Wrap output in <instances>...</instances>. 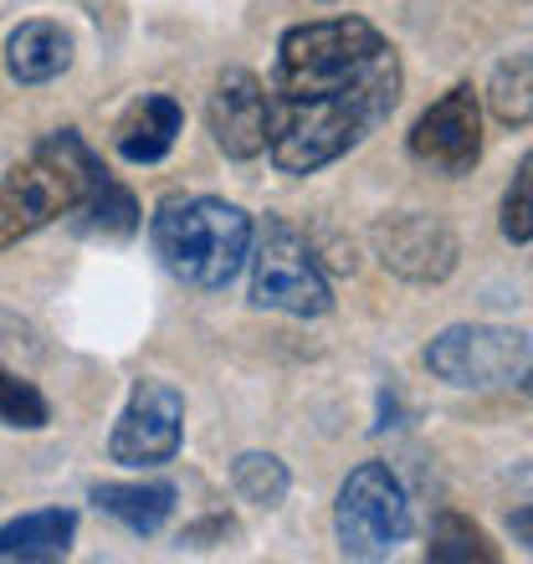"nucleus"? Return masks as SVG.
<instances>
[{
	"instance_id": "nucleus-15",
	"label": "nucleus",
	"mask_w": 533,
	"mask_h": 564,
	"mask_svg": "<svg viewBox=\"0 0 533 564\" xmlns=\"http://www.w3.org/2000/svg\"><path fill=\"white\" fill-rule=\"evenodd\" d=\"M482 98H488V113L503 123V129H529L533 123V52H519V57L498 62Z\"/></svg>"
},
{
	"instance_id": "nucleus-13",
	"label": "nucleus",
	"mask_w": 533,
	"mask_h": 564,
	"mask_svg": "<svg viewBox=\"0 0 533 564\" xmlns=\"http://www.w3.org/2000/svg\"><path fill=\"white\" fill-rule=\"evenodd\" d=\"M77 534V513L73 508H42V513H26V519H11L0 529V560H62L73 550Z\"/></svg>"
},
{
	"instance_id": "nucleus-4",
	"label": "nucleus",
	"mask_w": 533,
	"mask_h": 564,
	"mask_svg": "<svg viewBox=\"0 0 533 564\" xmlns=\"http://www.w3.org/2000/svg\"><path fill=\"white\" fill-rule=\"evenodd\" d=\"M334 529H339V550L349 560H390L411 539V492L390 473V462H359L344 477Z\"/></svg>"
},
{
	"instance_id": "nucleus-3",
	"label": "nucleus",
	"mask_w": 533,
	"mask_h": 564,
	"mask_svg": "<svg viewBox=\"0 0 533 564\" xmlns=\"http://www.w3.org/2000/svg\"><path fill=\"white\" fill-rule=\"evenodd\" d=\"M104 175V160L83 144L77 129H52L46 139H36V149L0 180V252H11L15 241L36 237L42 226L77 210Z\"/></svg>"
},
{
	"instance_id": "nucleus-9",
	"label": "nucleus",
	"mask_w": 533,
	"mask_h": 564,
	"mask_svg": "<svg viewBox=\"0 0 533 564\" xmlns=\"http://www.w3.org/2000/svg\"><path fill=\"white\" fill-rule=\"evenodd\" d=\"M405 149H411L415 164H426V170H436L446 180L472 175V164L482 160V104H477L472 83H457L452 93H442L415 119Z\"/></svg>"
},
{
	"instance_id": "nucleus-21",
	"label": "nucleus",
	"mask_w": 533,
	"mask_h": 564,
	"mask_svg": "<svg viewBox=\"0 0 533 564\" xmlns=\"http://www.w3.org/2000/svg\"><path fill=\"white\" fill-rule=\"evenodd\" d=\"M508 529H513V539L533 554V508H513V513H508Z\"/></svg>"
},
{
	"instance_id": "nucleus-2",
	"label": "nucleus",
	"mask_w": 533,
	"mask_h": 564,
	"mask_svg": "<svg viewBox=\"0 0 533 564\" xmlns=\"http://www.w3.org/2000/svg\"><path fill=\"white\" fill-rule=\"evenodd\" d=\"M252 216L216 195H164L149 216V241L180 282L221 293L252 262Z\"/></svg>"
},
{
	"instance_id": "nucleus-11",
	"label": "nucleus",
	"mask_w": 533,
	"mask_h": 564,
	"mask_svg": "<svg viewBox=\"0 0 533 564\" xmlns=\"http://www.w3.org/2000/svg\"><path fill=\"white\" fill-rule=\"evenodd\" d=\"M180 129H185V108L170 93H144L139 104H129V113L113 129V149L129 164H160L175 149Z\"/></svg>"
},
{
	"instance_id": "nucleus-18",
	"label": "nucleus",
	"mask_w": 533,
	"mask_h": 564,
	"mask_svg": "<svg viewBox=\"0 0 533 564\" xmlns=\"http://www.w3.org/2000/svg\"><path fill=\"white\" fill-rule=\"evenodd\" d=\"M77 210H83V226L98 231V237H133V231H139V200H133L113 175L98 180Z\"/></svg>"
},
{
	"instance_id": "nucleus-17",
	"label": "nucleus",
	"mask_w": 533,
	"mask_h": 564,
	"mask_svg": "<svg viewBox=\"0 0 533 564\" xmlns=\"http://www.w3.org/2000/svg\"><path fill=\"white\" fill-rule=\"evenodd\" d=\"M231 488H237L241 503L278 508L282 498H287V488H293V477H287V467H282L272 452H241V457L231 462Z\"/></svg>"
},
{
	"instance_id": "nucleus-7",
	"label": "nucleus",
	"mask_w": 533,
	"mask_h": 564,
	"mask_svg": "<svg viewBox=\"0 0 533 564\" xmlns=\"http://www.w3.org/2000/svg\"><path fill=\"white\" fill-rule=\"evenodd\" d=\"M370 247L380 257V268L395 272L400 282H415V288H436L457 272L461 262V241L457 231L431 216V210H395V216H380L370 231Z\"/></svg>"
},
{
	"instance_id": "nucleus-8",
	"label": "nucleus",
	"mask_w": 533,
	"mask_h": 564,
	"mask_svg": "<svg viewBox=\"0 0 533 564\" xmlns=\"http://www.w3.org/2000/svg\"><path fill=\"white\" fill-rule=\"evenodd\" d=\"M185 442V395L170 380H133L129 405L108 436V457L119 467H164Z\"/></svg>"
},
{
	"instance_id": "nucleus-1",
	"label": "nucleus",
	"mask_w": 533,
	"mask_h": 564,
	"mask_svg": "<svg viewBox=\"0 0 533 564\" xmlns=\"http://www.w3.org/2000/svg\"><path fill=\"white\" fill-rule=\"evenodd\" d=\"M400 88L395 42L359 15L282 31L266 83V154L282 175H313L365 144L395 113Z\"/></svg>"
},
{
	"instance_id": "nucleus-20",
	"label": "nucleus",
	"mask_w": 533,
	"mask_h": 564,
	"mask_svg": "<svg viewBox=\"0 0 533 564\" xmlns=\"http://www.w3.org/2000/svg\"><path fill=\"white\" fill-rule=\"evenodd\" d=\"M46 401H42V390L26 386L21 375H11L6 365H0V421L15 431H42L46 426Z\"/></svg>"
},
{
	"instance_id": "nucleus-19",
	"label": "nucleus",
	"mask_w": 533,
	"mask_h": 564,
	"mask_svg": "<svg viewBox=\"0 0 533 564\" xmlns=\"http://www.w3.org/2000/svg\"><path fill=\"white\" fill-rule=\"evenodd\" d=\"M503 237L513 247H529L533 241V149L519 160L513 180H508L503 191Z\"/></svg>"
},
{
	"instance_id": "nucleus-16",
	"label": "nucleus",
	"mask_w": 533,
	"mask_h": 564,
	"mask_svg": "<svg viewBox=\"0 0 533 564\" xmlns=\"http://www.w3.org/2000/svg\"><path fill=\"white\" fill-rule=\"evenodd\" d=\"M426 560L436 564H498L503 550L488 539V529H477L472 519H461V513H436L431 523V539H426Z\"/></svg>"
},
{
	"instance_id": "nucleus-12",
	"label": "nucleus",
	"mask_w": 533,
	"mask_h": 564,
	"mask_svg": "<svg viewBox=\"0 0 533 564\" xmlns=\"http://www.w3.org/2000/svg\"><path fill=\"white\" fill-rule=\"evenodd\" d=\"M6 67H11L15 83H52L73 67V36L57 21H21V26L6 36Z\"/></svg>"
},
{
	"instance_id": "nucleus-14",
	"label": "nucleus",
	"mask_w": 533,
	"mask_h": 564,
	"mask_svg": "<svg viewBox=\"0 0 533 564\" xmlns=\"http://www.w3.org/2000/svg\"><path fill=\"white\" fill-rule=\"evenodd\" d=\"M93 503L113 523H123L129 534H154L175 513V488L170 482H98Z\"/></svg>"
},
{
	"instance_id": "nucleus-5",
	"label": "nucleus",
	"mask_w": 533,
	"mask_h": 564,
	"mask_svg": "<svg viewBox=\"0 0 533 564\" xmlns=\"http://www.w3.org/2000/svg\"><path fill=\"white\" fill-rule=\"evenodd\" d=\"M252 303L293 318H324L334 308V288L318 252L278 216L252 237Z\"/></svg>"
},
{
	"instance_id": "nucleus-6",
	"label": "nucleus",
	"mask_w": 533,
	"mask_h": 564,
	"mask_svg": "<svg viewBox=\"0 0 533 564\" xmlns=\"http://www.w3.org/2000/svg\"><path fill=\"white\" fill-rule=\"evenodd\" d=\"M421 359L452 390H498L523 380L533 365V339L508 324H452L426 344Z\"/></svg>"
},
{
	"instance_id": "nucleus-22",
	"label": "nucleus",
	"mask_w": 533,
	"mask_h": 564,
	"mask_svg": "<svg viewBox=\"0 0 533 564\" xmlns=\"http://www.w3.org/2000/svg\"><path fill=\"white\" fill-rule=\"evenodd\" d=\"M523 390H529V395H533V365H529V370H523Z\"/></svg>"
},
{
	"instance_id": "nucleus-10",
	"label": "nucleus",
	"mask_w": 533,
	"mask_h": 564,
	"mask_svg": "<svg viewBox=\"0 0 533 564\" xmlns=\"http://www.w3.org/2000/svg\"><path fill=\"white\" fill-rule=\"evenodd\" d=\"M206 123H210V139H216L221 154H231V160H257L266 149V134H272L266 88L247 67H226L206 98Z\"/></svg>"
}]
</instances>
